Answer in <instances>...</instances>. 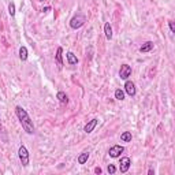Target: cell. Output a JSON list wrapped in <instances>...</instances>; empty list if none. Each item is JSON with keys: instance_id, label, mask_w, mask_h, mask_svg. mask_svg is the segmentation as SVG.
<instances>
[{"instance_id": "obj_17", "label": "cell", "mask_w": 175, "mask_h": 175, "mask_svg": "<svg viewBox=\"0 0 175 175\" xmlns=\"http://www.w3.org/2000/svg\"><path fill=\"white\" fill-rule=\"evenodd\" d=\"M115 98L116 100H119V101L125 100V92H123L122 89H116L115 90Z\"/></svg>"}, {"instance_id": "obj_8", "label": "cell", "mask_w": 175, "mask_h": 175, "mask_svg": "<svg viewBox=\"0 0 175 175\" xmlns=\"http://www.w3.org/2000/svg\"><path fill=\"white\" fill-rule=\"evenodd\" d=\"M97 123H98V119H96V118H93V119L89 120L86 125L84 126V131L86 133V134H90V133L94 130V127L97 126Z\"/></svg>"}, {"instance_id": "obj_7", "label": "cell", "mask_w": 175, "mask_h": 175, "mask_svg": "<svg viewBox=\"0 0 175 175\" xmlns=\"http://www.w3.org/2000/svg\"><path fill=\"white\" fill-rule=\"evenodd\" d=\"M125 93H127L129 96H135V85L133 81H127L125 82Z\"/></svg>"}, {"instance_id": "obj_5", "label": "cell", "mask_w": 175, "mask_h": 175, "mask_svg": "<svg viewBox=\"0 0 175 175\" xmlns=\"http://www.w3.org/2000/svg\"><path fill=\"white\" fill-rule=\"evenodd\" d=\"M131 75V67L129 65H122L120 66V70H119V77L120 79H126Z\"/></svg>"}, {"instance_id": "obj_21", "label": "cell", "mask_w": 175, "mask_h": 175, "mask_svg": "<svg viewBox=\"0 0 175 175\" xmlns=\"http://www.w3.org/2000/svg\"><path fill=\"white\" fill-rule=\"evenodd\" d=\"M94 173H96V174H101L103 171H101V168H100V167H96V168H94Z\"/></svg>"}, {"instance_id": "obj_16", "label": "cell", "mask_w": 175, "mask_h": 175, "mask_svg": "<svg viewBox=\"0 0 175 175\" xmlns=\"http://www.w3.org/2000/svg\"><path fill=\"white\" fill-rule=\"evenodd\" d=\"M56 97H58V100L60 101V103H63V104H66L69 101V98H67V94L65 93V92H58V94H56Z\"/></svg>"}, {"instance_id": "obj_11", "label": "cell", "mask_w": 175, "mask_h": 175, "mask_svg": "<svg viewBox=\"0 0 175 175\" xmlns=\"http://www.w3.org/2000/svg\"><path fill=\"white\" fill-rule=\"evenodd\" d=\"M55 59H56V63H58L59 66H63V48H62V47H59V48L56 49Z\"/></svg>"}, {"instance_id": "obj_22", "label": "cell", "mask_w": 175, "mask_h": 175, "mask_svg": "<svg viewBox=\"0 0 175 175\" xmlns=\"http://www.w3.org/2000/svg\"><path fill=\"white\" fill-rule=\"evenodd\" d=\"M0 129H2V122H0Z\"/></svg>"}, {"instance_id": "obj_18", "label": "cell", "mask_w": 175, "mask_h": 175, "mask_svg": "<svg viewBox=\"0 0 175 175\" xmlns=\"http://www.w3.org/2000/svg\"><path fill=\"white\" fill-rule=\"evenodd\" d=\"M8 14H10L11 17H15V4L12 2L8 4Z\"/></svg>"}, {"instance_id": "obj_1", "label": "cell", "mask_w": 175, "mask_h": 175, "mask_svg": "<svg viewBox=\"0 0 175 175\" xmlns=\"http://www.w3.org/2000/svg\"><path fill=\"white\" fill-rule=\"evenodd\" d=\"M15 114H17L18 119H19L22 129L27 133V134H33L34 133V125H33V120L30 119L29 114L26 112V110H23L22 107H15Z\"/></svg>"}, {"instance_id": "obj_13", "label": "cell", "mask_w": 175, "mask_h": 175, "mask_svg": "<svg viewBox=\"0 0 175 175\" xmlns=\"http://www.w3.org/2000/svg\"><path fill=\"white\" fill-rule=\"evenodd\" d=\"M152 49H153V43H152V41H146L144 45H142L141 48H140V51H141L142 53L149 52V51H152Z\"/></svg>"}, {"instance_id": "obj_23", "label": "cell", "mask_w": 175, "mask_h": 175, "mask_svg": "<svg viewBox=\"0 0 175 175\" xmlns=\"http://www.w3.org/2000/svg\"><path fill=\"white\" fill-rule=\"evenodd\" d=\"M40 2H44V0H40Z\"/></svg>"}, {"instance_id": "obj_19", "label": "cell", "mask_w": 175, "mask_h": 175, "mask_svg": "<svg viewBox=\"0 0 175 175\" xmlns=\"http://www.w3.org/2000/svg\"><path fill=\"white\" fill-rule=\"evenodd\" d=\"M107 171H108V174H115L116 173V167L114 164H110L108 165V168H107Z\"/></svg>"}, {"instance_id": "obj_9", "label": "cell", "mask_w": 175, "mask_h": 175, "mask_svg": "<svg viewBox=\"0 0 175 175\" xmlns=\"http://www.w3.org/2000/svg\"><path fill=\"white\" fill-rule=\"evenodd\" d=\"M66 58H67V63H69L70 66L78 65V58L73 52H67V53H66Z\"/></svg>"}, {"instance_id": "obj_10", "label": "cell", "mask_w": 175, "mask_h": 175, "mask_svg": "<svg viewBox=\"0 0 175 175\" xmlns=\"http://www.w3.org/2000/svg\"><path fill=\"white\" fill-rule=\"evenodd\" d=\"M89 155H90V152L89 151H84L81 155L78 156V164H85L88 161L89 159Z\"/></svg>"}, {"instance_id": "obj_6", "label": "cell", "mask_w": 175, "mask_h": 175, "mask_svg": "<svg viewBox=\"0 0 175 175\" xmlns=\"http://www.w3.org/2000/svg\"><path fill=\"white\" fill-rule=\"evenodd\" d=\"M119 170H120V173L122 174H125L129 171V168H130V164H131V160H130V157H127V156H125V157H122L120 159V163H119Z\"/></svg>"}, {"instance_id": "obj_12", "label": "cell", "mask_w": 175, "mask_h": 175, "mask_svg": "<svg viewBox=\"0 0 175 175\" xmlns=\"http://www.w3.org/2000/svg\"><path fill=\"white\" fill-rule=\"evenodd\" d=\"M104 33H106L107 40H111V39H112V27H111L110 22H107V23L104 25Z\"/></svg>"}, {"instance_id": "obj_14", "label": "cell", "mask_w": 175, "mask_h": 175, "mask_svg": "<svg viewBox=\"0 0 175 175\" xmlns=\"http://www.w3.org/2000/svg\"><path fill=\"white\" fill-rule=\"evenodd\" d=\"M27 48L26 47H21L19 48V59L22 60V62H26L27 60Z\"/></svg>"}, {"instance_id": "obj_20", "label": "cell", "mask_w": 175, "mask_h": 175, "mask_svg": "<svg viewBox=\"0 0 175 175\" xmlns=\"http://www.w3.org/2000/svg\"><path fill=\"white\" fill-rule=\"evenodd\" d=\"M168 26H170L171 33H175V26H174V22L173 21H168Z\"/></svg>"}, {"instance_id": "obj_4", "label": "cell", "mask_w": 175, "mask_h": 175, "mask_svg": "<svg viewBox=\"0 0 175 175\" xmlns=\"http://www.w3.org/2000/svg\"><path fill=\"white\" fill-rule=\"evenodd\" d=\"M123 152H125V148H123V146H120V145H114V146H111V148H110V151H108V155H110V157L116 159V157H119L120 153H123Z\"/></svg>"}, {"instance_id": "obj_2", "label": "cell", "mask_w": 175, "mask_h": 175, "mask_svg": "<svg viewBox=\"0 0 175 175\" xmlns=\"http://www.w3.org/2000/svg\"><path fill=\"white\" fill-rule=\"evenodd\" d=\"M85 22H86V18L82 14H77L70 21V27H71V29H79V27H82L85 25Z\"/></svg>"}, {"instance_id": "obj_3", "label": "cell", "mask_w": 175, "mask_h": 175, "mask_svg": "<svg viewBox=\"0 0 175 175\" xmlns=\"http://www.w3.org/2000/svg\"><path fill=\"white\" fill-rule=\"evenodd\" d=\"M18 157H19V160H21V163L23 167L29 165V152H27V149L25 145H21L19 149H18Z\"/></svg>"}, {"instance_id": "obj_15", "label": "cell", "mask_w": 175, "mask_h": 175, "mask_svg": "<svg viewBox=\"0 0 175 175\" xmlns=\"http://www.w3.org/2000/svg\"><path fill=\"white\" fill-rule=\"evenodd\" d=\"M120 141L130 142V141H131V133H130V131H123L122 134H120Z\"/></svg>"}]
</instances>
